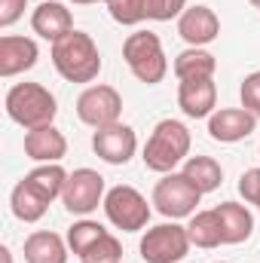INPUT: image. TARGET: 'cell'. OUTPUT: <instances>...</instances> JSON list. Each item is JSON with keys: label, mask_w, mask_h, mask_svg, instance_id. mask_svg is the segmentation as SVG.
<instances>
[{"label": "cell", "mask_w": 260, "mask_h": 263, "mask_svg": "<svg viewBox=\"0 0 260 263\" xmlns=\"http://www.w3.org/2000/svg\"><path fill=\"white\" fill-rule=\"evenodd\" d=\"M0 260H3V263H12V251H9V248H6V245H3V248H0Z\"/></svg>", "instance_id": "obj_31"}, {"label": "cell", "mask_w": 260, "mask_h": 263, "mask_svg": "<svg viewBox=\"0 0 260 263\" xmlns=\"http://www.w3.org/2000/svg\"><path fill=\"white\" fill-rule=\"evenodd\" d=\"M123 59L135 80H141L144 86H156L165 80L169 73V59L162 52V40L153 31H135L123 43Z\"/></svg>", "instance_id": "obj_4"}, {"label": "cell", "mask_w": 260, "mask_h": 263, "mask_svg": "<svg viewBox=\"0 0 260 263\" xmlns=\"http://www.w3.org/2000/svg\"><path fill=\"white\" fill-rule=\"evenodd\" d=\"M202 193L184 178V172H169L156 181L153 187V205L162 217L169 220H181V217H193L196 205Z\"/></svg>", "instance_id": "obj_6"}, {"label": "cell", "mask_w": 260, "mask_h": 263, "mask_svg": "<svg viewBox=\"0 0 260 263\" xmlns=\"http://www.w3.org/2000/svg\"><path fill=\"white\" fill-rule=\"evenodd\" d=\"M104 214H107V220H110L117 230H123V233H138V230H144L147 220H150V205H147V199L141 196L135 187L117 184V187H110L107 196H104Z\"/></svg>", "instance_id": "obj_7"}, {"label": "cell", "mask_w": 260, "mask_h": 263, "mask_svg": "<svg viewBox=\"0 0 260 263\" xmlns=\"http://www.w3.org/2000/svg\"><path fill=\"white\" fill-rule=\"evenodd\" d=\"M178 107L190 120H205L217 107V86L214 80H181L178 86Z\"/></svg>", "instance_id": "obj_15"}, {"label": "cell", "mask_w": 260, "mask_h": 263, "mask_svg": "<svg viewBox=\"0 0 260 263\" xmlns=\"http://www.w3.org/2000/svg\"><path fill=\"white\" fill-rule=\"evenodd\" d=\"M257 208H260V205H257Z\"/></svg>", "instance_id": "obj_34"}, {"label": "cell", "mask_w": 260, "mask_h": 263, "mask_svg": "<svg viewBox=\"0 0 260 263\" xmlns=\"http://www.w3.org/2000/svg\"><path fill=\"white\" fill-rule=\"evenodd\" d=\"M257 129V117L245 107H220L208 117V135L220 144H239Z\"/></svg>", "instance_id": "obj_12"}, {"label": "cell", "mask_w": 260, "mask_h": 263, "mask_svg": "<svg viewBox=\"0 0 260 263\" xmlns=\"http://www.w3.org/2000/svg\"><path fill=\"white\" fill-rule=\"evenodd\" d=\"M80 263H123V245H120V239L110 236V233H104V236L80 257Z\"/></svg>", "instance_id": "obj_25"}, {"label": "cell", "mask_w": 260, "mask_h": 263, "mask_svg": "<svg viewBox=\"0 0 260 263\" xmlns=\"http://www.w3.org/2000/svg\"><path fill=\"white\" fill-rule=\"evenodd\" d=\"M40 49L31 37H15V34H3L0 37V77H18L25 70L37 65Z\"/></svg>", "instance_id": "obj_14"}, {"label": "cell", "mask_w": 260, "mask_h": 263, "mask_svg": "<svg viewBox=\"0 0 260 263\" xmlns=\"http://www.w3.org/2000/svg\"><path fill=\"white\" fill-rule=\"evenodd\" d=\"M178 34H181V40L187 43V46H208V43H214L217 40V34H220V18H217V12L211 9V6H202V3H196V6H187L184 9V15L178 18Z\"/></svg>", "instance_id": "obj_11"}, {"label": "cell", "mask_w": 260, "mask_h": 263, "mask_svg": "<svg viewBox=\"0 0 260 263\" xmlns=\"http://www.w3.org/2000/svg\"><path fill=\"white\" fill-rule=\"evenodd\" d=\"M25 6H28V0H0V28L15 25L25 15Z\"/></svg>", "instance_id": "obj_30"}, {"label": "cell", "mask_w": 260, "mask_h": 263, "mask_svg": "<svg viewBox=\"0 0 260 263\" xmlns=\"http://www.w3.org/2000/svg\"><path fill=\"white\" fill-rule=\"evenodd\" d=\"M187 233H190V242L196 248H217L224 245V233H220V220H217V211L208 208V211H196L187 223Z\"/></svg>", "instance_id": "obj_23"}, {"label": "cell", "mask_w": 260, "mask_h": 263, "mask_svg": "<svg viewBox=\"0 0 260 263\" xmlns=\"http://www.w3.org/2000/svg\"><path fill=\"white\" fill-rule=\"evenodd\" d=\"M190 144H193L190 129H187L181 120H162V123H156L153 132H150L141 159H144V165H147L150 172L169 175V172H175L181 162H187Z\"/></svg>", "instance_id": "obj_2"}, {"label": "cell", "mask_w": 260, "mask_h": 263, "mask_svg": "<svg viewBox=\"0 0 260 263\" xmlns=\"http://www.w3.org/2000/svg\"><path fill=\"white\" fill-rule=\"evenodd\" d=\"M184 178L193 184L196 190L205 196V193H214L220 184H224V168L214 156H187L184 162Z\"/></svg>", "instance_id": "obj_19"}, {"label": "cell", "mask_w": 260, "mask_h": 263, "mask_svg": "<svg viewBox=\"0 0 260 263\" xmlns=\"http://www.w3.org/2000/svg\"><path fill=\"white\" fill-rule=\"evenodd\" d=\"M25 263H67V242L52 230H37L25 239Z\"/></svg>", "instance_id": "obj_18"}, {"label": "cell", "mask_w": 260, "mask_h": 263, "mask_svg": "<svg viewBox=\"0 0 260 263\" xmlns=\"http://www.w3.org/2000/svg\"><path fill=\"white\" fill-rule=\"evenodd\" d=\"M104 233H107V230H104L98 220H86V217H83V220H77V223L67 230V248H70L77 257H83Z\"/></svg>", "instance_id": "obj_24"}, {"label": "cell", "mask_w": 260, "mask_h": 263, "mask_svg": "<svg viewBox=\"0 0 260 263\" xmlns=\"http://www.w3.org/2000/svg\"><path fill=\"white\" fill-rule=\"evenodd\" d=\"M104 178L95 172V168H77L67 175L65 193H62V202L70 214H92L98 205H104Z\"/></svg>", "instance_id": "obj_9"}, {"label": "cell", "mask_w": 260, "mask_h": 263, "mask_svg": "<svg viewBox=\"0 0 260 263\" xmlns=\"http://www.w3.org/2000/svg\"><path fill=\"white\" fill-rule=\"evenodd\" d=\"M217 220H220V233H224V245H242L251 239L254 233V214L239 205V202H220L214 205Z\"/></svg>", "instance_id": "obj_17"}, {"label": "cell", "mask_w": 260, "mask_h": 263, "mask_svg": "<svg viewBox=\"0 0 260 263\" xmlns=\"http://www.w3.org/2000/svg\"><path fill=\"white\" fill-rule=\"evenodd\" d=\"M3 107H6V117L25 132L52 126V120L59 114L55 95L40 83H15L3 98Z\"/></svg>", "instance_id": "obj_1"}, {"label": "cell", "mask_w": 260, "mask_h": 263, "mask_svg": "<svg viewBox=\"0 0 260 263\" xmlns=\"http://www.w3.org/2000/svg\"><path fill=\"white\" fill-rule=\"evenodd\" d=\"M239 193L248 205H260V168H248L239 178Z\"/></svg>", "instance_id": "obj_29"}, {"label": "cell", "mask_w": 260, "mask_h": 263, "mask_svg": "<svg viewBox=\"0 0 260 263\" xmlns=\"http://www.w3.org/2000/svg\"><path fill=\"white\" fill-rule=\"evenodd\" d=\"M120 114H123V95L107 83L86 86L77 98V117H80V123H86L92 129L120 123Z\"/></svg>", "instance_id": "obj_8"}, {"label": "cell", "mask_w": 260, "mask_h": 263, "mask_svg": "<svg viewBox=\"0 0 260 263\" xmlns=\"http://www.w3.org/2000/svg\"><path fill=\"white\" fill-rule=\"evenodd\" d=\"M25 181L52 205V199H59L62 193H65L67 172L59 165V162H40L37 168H31V172L25 175Z\"/></svg>", "instance_id": "obj_22"}, {"label": "cell", "mask_w": 260, "mask_h": 263, "mask_svg": "<svg viewBox=\"0 0 260 263\" xmlns=\"http://www.w3.org/2000/svg\"><path fill=\"white\" fill-rule=\"evenodd\" d=\"M25 156L34 162H62L67 156V138L55 126L25 132Z\"/></svg>", "instance_id": "obj_16"}, {"label": "cell", "mask_w": 260, "mask_h": 263, "mask_svg": "<svg viewBox=\"0 0 260 263\" xmlns=\"http://www.w3.org/2000/svg\"><path fill=\"white\" fill-rule=\"evenodd\" d=\"M92 150L107 165H126L132 156H135V150H138V135H135L132 126H123V123L95 129V135H92Z\"/></svg>", "instance_id": "obj_10"}, {"label": "cell", "mask_w": 260, "mask_h": 263, "mask_svg": "<svg viewBox=\"0 0 260 263\" xmlns=\"http://www.w3.org/2000/svg\"><path fill=\"white\" fill-rule=\"evenodd\" d=\"M248 3H251V6H254V9H260V0H248Z\"/></svg>", "instance_id": "obj_33"}, {"label": "cell", "mask_w": 260, "mask_h": 263, "mask_svg": "<svg viewBox=\"0 0 260 263\" xmlns=\"http://www.w3.org/2000/svg\"><path fill=\"white\" fill-rule=\"evenodd\" d=\"M52 65L67 83H92L101 73V52L89 34L70 31L59 43H52Z\"/></svg>", "instance_id": "obj_3"}, {"label": "cell", "mask_w": 260, "mask_h": 263, "mask_svg": "<svg viewBox=\"0 0 260 263\" xmlns=\"http://www.w3.org/2000/svg\"><path fill=\"white\" fill-rule=\"evenodd\" d=\"M220 263H224V260H220Z\"/></svg>", "instance_id": "obj_35"}, {"label": "cell", "mask_w": 260, "mask_h": 263, "mask_svg": "<svg viewBox=\"0 0 260 263\" xmlns=\"http://www.w3.org/2000/svg\"><path fill=\"white\" fill-rule=\"evenodd\" d=\"M190 233L187 227L181 223H159V227H150L144 236H141V260L144 263H178L190 254Z\"/></svg>", "instance_id": "obj_5"}, {"label": "cell", "mask_w": 260, "mask_h": 263, "mask_svg": "<svg viewBox=\"0 0 260 263\" xmlns=\"http://www.w3.org/2000/svg\"><path fill=\"white\" fill-rule=\"evenodd\" d=\"M9 208H12V214H15L22 223H37V220H43V214L49 211V202L22 178V181L12 187V193H9Z\"/></svg>", "instance_id": "obj_20"}, {"label": "cell", "mask_w": 260, "mask_h": 263, "mask_svg": "<svg viewBox=\"0 0 260 263\" xmlns=\"http://www.w3.org/2000/svg\"><path fill=\"white\" fill-rule=\"evenodd\" d=\"M239 95H242V107H245V110H251V114L260 120V70L248 73V77L242 80Z\"/></svg>", "instance_id": "obj_28"}, {"label": "cell", "mask_w": 260, "mask_h": 263, "mask_svg": "<svg viewBox=\"0 0 260 263\" xmlns=\"http://www.w3.org/2000/svg\"><path fill=\"white\" fill-rule=\"evenodd\" d=\"M31 28L37 37L49 40V43H59L62 37H67L73 31V15L65 3L59 0H43L34 12H31Z\"/></svg>", "instance_id": "obj_13"}, {"label": "cell", "mask_w": 260, "mask_h": 263, "mask_svg": "<svg viewBox=\"0 0 260 263\" xmlns=\"http://www.w3.org/2000/svg\"><path fill=\"white\" fill-rule=\"evenodd\" d=\"M187 9V0H144V15L150 22H172L181 18Z\"/></svg>", "instance_id": "obj_27"}, {"label": "cell", "mask_w": 260, "mask_h": 263, "mask_svg": "<svg viewBox=\"0 0 260 263\" xmlns=\"http://www.w3.org/2000/svg\"><path fill=\"white\" fill-rule=\"evenodd\" d=\"M217 70V59L208 49L190 46L175 59V77L178 80H214Z\"/></svg>", "instance_id": "obj_21"}, {"label": "cell", "mask_w": 260, "mask_h": 263, "mask_svg": "<svg viewBox=\"0 0 260 263\" xmlns=\"http://www.w3.org/2000/svg\"><path fill=\"white\" fill-rule=\"evenodd\" d=\"M107 12L117 25H141L147 22L144 15V0H107Z\"/></svg>", "instance_id": "obj_26"}, {"label": "cell", "mask_w": 260, "mask_h": 263, "mask_svg": "<svg viewBox=\"0 0 260 263\" xmlns=\"http://www.w3.org/2000/svg\"><path fill=\"white\" fill-rule=\"evenodd\" d=\"M70 3H80V6H86V3H98V0H70ZM101 3H107V0H101Z\"/></svg>", "instance_id": "obj_32"}]
</instances>
